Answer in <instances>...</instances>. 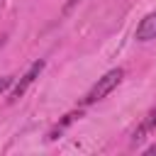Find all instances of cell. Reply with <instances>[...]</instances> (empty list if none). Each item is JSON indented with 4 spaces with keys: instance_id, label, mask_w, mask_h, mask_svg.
Wrapping results in <instances>:
<instances>
[{
    "instance_id": "cell-4",
    "label": "cell",
    "mask_w": 156,
    "mask_h": 156,
    "mask_svg": "<svg viewBox=\"0 0 156 156\" xmlns=\"http://www.w3.org/2000/svg\"><path fill=\"white\" fill-rule=\"evenodd\" d=\"M154 129H156V107H154V110H149V115H146V117L139 122V127L132 132V141H134V144H136V141H141V139H144L146 134H151Z\"/></svg>"
},
{
    "instance_id": "cell-6",
    "label": "cell",
    "mask_w": 156,
    "mask_h": 156,
    "mask_svg": "<svg viewBox=\"0 0 156 156\" xmlns=\"http://www.w3.org/2000/svg\"><path fill=\"white\" fill-rule=\"evenodd\" d=\"M144 154H149V156H151V154H156V144H154V146H149V149H146Z\"/></svg>"
},
{
    "instance_id": "cell-3",
    "label": "cell",
    "mask_w": 156,
    "mask_h": 156,
    "mask_svg": "<svg viewBox=\"0 0 156 156\" xmlns=\"http://www.w3.org/2000/svg\"><path fill=\"white\" fill-rule=\"evenodd\" d=\"M134 37H136V41H151V39H156V12L146 15V17L139 22Z\"/></svg>"
},
{
    "instance_id": "cell-2",
    "label": "cell",
    "mask_w": 156,
    "mask_h": 156,
    "mask_svg": "<svg viewBox=\"0 0 156 156\" xmlns=\"http://www.w3.org/2000/svg\"><path fill=\"white\" fill-rule=\"evenodd\" d=\"M41 71H44V61H34V63L29 66V71H27V73L20 78V83L15 85V90L10 93V100H20V98L27 93V88H29V85H32V83L39 78V73H41Z\"/></svg>"
},
{
    "instance_id": "cell-5",
    "label": "cell",
    "mask_w": 156,
    "mask_h": 156,
    "mask_svg": "<svg viewBox=\"0 0 156 156\" xmlns=\"http://www.w3.org/2000/svg\"><path fill=\"white\" fill-rule=\"evenodd\" d=\"M10 85H12V78H10V76H0V95H2Z\"/></svg>"
},
{
    "instance_id": "cell-1",
    "label": "cell",
    "mask_w": 156,
    "mask_h": 156,
    "mask_svg": "<svg viewBox=\"0 0 156 156\" xmlns=\"http://www.w3.org/2000/svg\"><path fill=\"white\" fill-rule=\"evenodd\" d=\"M122 78H124V71H122V68H112V71H107V73H105L102 78H98V80H95V85L85 93L83 105H93V102L102 100L107 93H112V90L122 83Z\"/></svg>"
}]
</instances>
